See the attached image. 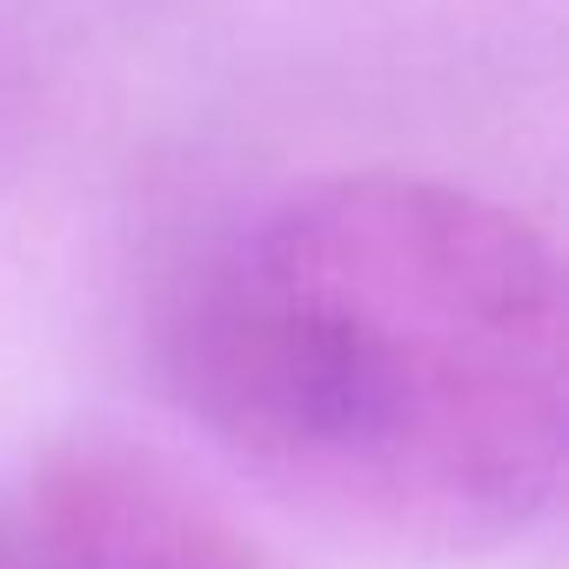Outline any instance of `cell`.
Listing matches in <instances>:
<instances>
[{"instance_id": "obj_2", "label": "cell", "mask_w": 569, "mask_h": 569, "mask_svg": "<svg viewBox=\"0 0 569 569\" xmlns=\"http://www.w3.org/2000/svg\"><path fill=\"white\" fill-rule=\"evenodd\" d=\"M8 569H281L168 456L81 436L61 442L21 502Z\"/></svg>"}, {"instance_id": "obj_1", "label": "cell", "mask_w": 569, "mask_h": 569, "mask_svg": "<svg viewBox=\"0 0 569 569\" xmlns=\"http://www.w3.org/2000/svg\"><path fill=\"white\" fill-rule=\"evenodd\" d=\"M168 376L241 476L402 556L509 549L562 496L556 248L436 174L362 168L261 208L194 274Z\"/></svg>"}]
</instances>
